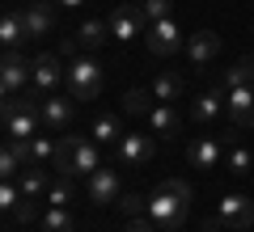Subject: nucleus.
Here are the masks:
<instances>
[{
	"instance_id": "a211bd4d",
	"label": "nucleus",
	"mask_w": 254,
	"mask_h": 232,
	"mask_svg": "<svg viewBox=\"0 0 254 232\" xmlns=\"http://www.w3.org/2000/svg\"><path fill=\"white\" fill-rule=\"evenodd\" d=\"M26 30H30V38H47L55 30V9H51V0H30L26 9Z\"/></svg>"
},
{
	"instance_id": "72a5a7b5",
	"label": "nucleus",
	"mask_w": 254,
	"mask_h": 232,
	"mask_svg": "<svg viewBox=\"0 0 254 232\" xmlns=\"http://www.w3.org/2000/svg\"><path fill=\"white\" fill-rule=\"evenodd\" d=\"M17 203H21V190H17V182H13V178H4V182H0V207H4V211H13Z\"/></svg>"
},
{
	"instance_id": "cd10ccee",
	"label": "nucleus",
	"mask_w": 254,
	"mask_h": 232,
	"mask_svg": "<svg viewBox=\"0 0 254 232\" xmlns=\"http://www.w3.org/2000/svg\"><path fill=\"white\" fill-rule=\"evenodd\" d=\"M43 232H76V220L68 215V207H47L43 220H38Z\"/></svg>"
},
{
	"instance_id": "aec40b11",
	"label": "nucleus",
	"mask_w": 254,
	"mask_h": 232,
	"mask_svg": "<svg viewBox=\"0 0 254 232\" xmlns=\"http://www.w3.org/2000/svg\"><path fill=\"white\" fill-rule=\"evenodd\" d=\"M13 182H17L21 198H47V190H51V182H47V169H43V165H26V169H21Z\"/></svg>"
},
{
	"instance_id": "b1692460",
	"label": "nucleus",
	"mask_w": 254,
	"mask_h": 232,
	"mask_svg": "<svg viewBox=\"0 0 254 232\" xmlns=\"http://www.w3.org/2000/svg\"><path fill=\"white\" fill-rule=\"evenodd\" d=\"M106 38H115V34H110V21H98V17L81 21V30H76V43H81L85 51H98Z\"/></svg>"
},
{
	"instance_id": "f03ea898",
	"label": "nucleus",
	"mask_w": 254,
	"mask_h": 232,
	"mask_svg": "<svg viewBox=\"0 0 254 232\" xmlns=\"http://www.w3.org/2000/svg\"><path fill=\"white\" fill-rule=\"evenodd\" d=\"M102 143L85 139V135H64L60 152H55V165H60L64 178H89L93 169H102Z\"/></svg>"
},
{
	"instance_id": "7c9ffc66",
	"label": "nucleus",
	"mask_w": 254,
	"mask_h": 232,
	"mask_svg": "<svg viewBox=\"0 0 254 232\" xmlns=\"http://www.w3.org/2000/svg\"><path fill=\"white\" fill-rule=\"evenodd\" d=\"M72 182L76 178H64V173H60V182H51V190H47V203H51V207H68V203H72V194H76Z\"/></svg>"
},
{
	"instance_id": "2eb2a0df",
	"label": "nucleus",
	"mask_w": 254,
	"mask_h": 232,
	"mask_svg": "<svg viewBox=\"0 0 254 232\" xmlns=\"http://www.w3.org/2000/svg\"><path fill=\"white\" fill-rule=\"evenodd\" d=\"M60 59H64V55H51V51H47V55H34V81H30V85H34L38 93H51L55 85L68 76V68H60Z\"/></svg>"
},
{
	"instance_id": "1a4fd4ad",
	"label": "nucleus",
	"mask_w": 254,
	"mask_h": 232,
	"mask_svg": "<svg viewBox=\"0 0 254 232\" xmlns=\"http://www.w3.org/2000/svg\"><path fill=\"white\" fill-rule=\"evenodd\" d=\"M187 161L195 165V169L212 173V169H220V165H225V143H220L216 135H195V139L187 143Z\"/></svg>"
},
{
	"instance_id": "393cba45",
	"label": "nucleus",
	"mask_w": 254,
	"mask_h": 232,
	"mask_svg": "<svg viewBox=\"0 0 254 232\" xmlns=\"http://www.w3.org/2000/svg\"><path fill=\"white\" fill-rule=\"evenodd\" d=\"M237 85H254V55H242V59L233 63V68H225V76H220V89H237Z\"/></svg>"
},
{
	"instance_id": "dca6fc26",
	"label": "nucleus",
	"mask_w": 254,
	"mask_h": 232,
	"mask_svg": "<svg viewBox=\"0 0 254 232\" xmlns=\"http://www.w3.org/2000/svg\"><path fill=\"white\" fill-rule=\"evenodd\" d=\"M220 114H225V89H208L190 101V123H199V127H212Z\"/></svg>"
},
{
	"instance_id": "a878e982",
	"label": "nucleus",
	"mask_w": 254,
	"mask_h": 232,
	"mask_svg": "<svg viewBox=\"0 0 254 232\" xmlns=\"http://www.w3.org/2000/svg\"><path fill=\"white\" fill-rule=\"evenodd\" d=\"M153 89H127L123 93V114H131V118H148V110H153Z\"/></svg>"
},
{
	"instance_id": "bb28decb",
	"label": "nucleus",
	"mask_w": 254,
	"mask_h": 232,
	"mask_svg": "<svg viewBox=\"0 0 254 232\" xmlns=\"http://www.w3.org/2000/svg\"><path fill=\"white\" fill-rule=\"evenodd\" d=\"M89 135H93L98 143H119V139H123V123H119V114H98Z\"/></svg>"
},
{
	"instance_id": "f257e3e1",
	"label": "nucleus",
	"mask_w": 254,
	"mask_h": 232,
	"mask_svg": "<svg viewBox=\"0 0 254 232\" xmlns=\"http://www.w3.org/2000/svg\"><path fill=\"white\" fill-rule=\"evenodd\" d=\"M190 215V186L178 178H165L161 186L148 194V220L161 232H178Z\"/></svg>"
},
{
	"instance_id": "ddd939ff",
	"label": "nucleus",
	"mask_w": 254,
	"mask_h": 232,
	"mask_svg": "<svg viewBox=\"0 0 254 232\" xmlns=\"http://www.w3.org/2000/svg\"><path fill=\"white\" fill-rule=\"evenodd\" d=\"M26 38H30L26 13H21V9H4V13H0V46H4V51H21Z\"/></svg>"
},
{
	"instance_id": "6e6552de",
	"label": "nucleus",
	"mask_w": 254,
	"mask_h": 232,
	"mask_svg": "<svg viewBox=\"0 0 254 232\" xmlns=\"http://www.w3.org/2000/svg\"><path fill=\"white\" fill-rule=\"evenodd\" d=\"M85 190H89V203L93 207H119V198H123V182H119V173L106 169V165L89 173V186H85Z\"/></svg>"
},
{
	"instance_id": "4be33fe9",
	"label": "nucleus",
	"mask_w": 254,
	"mask_h": 232,
	"mask_svg": "<svg viewBox=\"0 0 254 232\" xmlns=\"http://www.w3.org/2000/svg\"><path fill=\"white\" fill-rule=\"evenodd\" d=\"M55 152H60V143H55L47 131H38L34 139H26V161L30 165H43L47 169V165H55Z\"/></svg>"
},
{
	"instance_id": "4468645a",
	"label": "nucleus",
	"mask_w": 254,
	"mask_h": 232,
	"mask_svg": "<svg viewBox=\"0 0 254 232\" xmlns=\"http://www.w3.org/2000/svg\"><path fill=\"white\" fill-rule=\"evenodd\" d=\"M187 55H190L195 68H208V63L220 55V34L216 30H195V34L187 38Z\"/></svg>"
},
{
	"instance_id": "20e7f679",
	"label": "nucleus",
	"mask_w": 254,
	"mask_h": 232,
	"mask_svg": "<svg viewBox=\"0 0 254 232\" xmlns=\"http://www.w3.org/2000/svg\"><path fill=\"white\" fill-rule=\"evenodd\" d=\"M0 123H4V135L9 139H34L38 131H43V114H38L34 106H26V97H4V106H0Z\"/></svg>"
},
{
	"instance_id": "412c9836",
	"label": "nucleus",
	"mask_w": 254,
	"mask_h": 232,
	"mask_svg": "<svg viewBox=\"0 0 254 232\" xmlns=\"http://www.w3.org/2000/svg\"><path fill=\"white\" fill-rule=\"evenodd\" d=\"M26 139H4V148H0V178H17L21 169H26Z\"/></svg>"
},
{
	"instance_id": "c85d7f7f",
	"label": "nucleus",
	"mask_w": 254,
	"mask_h": 232,
	"mask_svg": "<svg viewBox=\"0 0 254 232\" xmlns=\"http://www.w3.org/2000/svg\"><path fill=\"white\" fill-rule=\"evenodd\" d=\"M225 161H229V173H237V178H250L254 173V152L250 148H229Z\"/></svg>"
},
{
	"instance_id": "f3484780",
	"label": "nucleus",
	"mask_w": 254,
	"mask_h": 232,
	"mask_svg": "<svg viewBox=\"0 0 254 232\" xmlns=\"http://www.w3.org/2000/svg\"><path fill=\"white\" fill-rule=\"evenodd\" d=\"M43 131H60V127L72 123L76 114V97H43Z\"/></svg>"
},
{
	"instance_id": "5701e85b",
	"label": "nucleus",
	"mask_w": 254,
	"mask_h": 232,
	"mask_svg": "<svg viewBox=\"0 0 254 232\" xmlns=\"http://www.w3.org/2000/svg\"><path fill=\"white\" fill-rule=\"evenodd\" d=\"M182 93H187V81H182L178 72H161V76L153 81V97H157V101H165V106H174Z\"/></svg>"
},
{
	"instance_id": "f8f14e48",
	"label": "nucleus",
	"mask_w": 254,
	"mask_h": 232,
	"mask_svg": "<svg viewBox=\"0 0 254 232\" xmlns=\"http://www.w3.org/2000/svg\"><path fill=\"white\" fill-rule=\"evenodd\" d=\"M225 114H229V123H237V127H254V85H237V89H229Z\"/></svg>"
},
{
	"instance_id": "6ab92c4d",
	"label": "nucleus",
	"mask_w": 254,
	"mask_h": 232,
	"mask_svg": "<svg viewBox=\"0 0 254 232\" xmlns=\"http://www.w3.org/2000/svg\"><path fill=\"white\" fill-rule=\"evenodd\" d=\"M148 127H153V135H161V139H174V135L182 131V114H178L174 106H165V101H161V106L148 110Z\"/></svg>"
},
{
	"instance_id": "c9c22d12",
	"label": "nucleus",
	"mask_w": 254,
	"mask_h": 232,
	"mask_svg": "<svg viewBox=\"0 0 254 232\" xmlns=\"http://www.w3.org/2000/svg\"><path fill=\"white\" fill-rule=\"evenodd\" d=\"M60 4H64V9H81L85 0H60Z\"/></svg>"
},
{
	"instance_id": "473e14b6",
	"label": "nucleus",
	"mask_w": 254,
	"mask_h": 232,
	"mask_svg": "<svg viewBox=\"0 0 254 232\" xmlns=\"http://www.w3.org/2000/svg\"><path fill=\"white\" fill-rule=\"evenodd\" d=\"M9 215H13L17 224H34V220H38V198H21V203L13 207Z\"/></svg>"
},
{
	"instance_id": "7ed1b4c3",
	"label": "nucleus",
	"mask_w": 254,
	"mask_h": 232,
	"mask_svg": "<svg viewBox=\"0 0 254 232\" xmlns=\"http://www.w3.org/2000/svg\"><path fill=\"white\" fill-rule=\"evenodd\" d=\"M64 89H68V97H76V101H98V93H102V63L93 59V55L72 59L68 63V76H64Z\"/></svg>"
},
{
	"instance_id": "9d476101",
	"label": "nucleus",
	"mask_w": 254,
	"mask_h": 232,
	"mask_svg": "<svg viewBox=\"0 0 254 232\" xmlns=\"http://www.w3.org/2000/svg\"><path fill=\"white\" fill-rule=\"evenodd\" d=\"M144 43H148V51H153L157 59H170V55L182 46V30H178V21H174V17L153 21V26H148V34H144Z\"/></svg>"
},
{
	"instance_id": "2f4dec72",
	"label": "nucleus",
	"mask_w": 254,
	"mask_h": 232,
	"mask_svg": "<svg viewBox=\"0 0 254 232\" xmlns=\"http://www.w3.org/2000/svg\"><path fill=\"white\" fill-rule=\"evenodd\" d=\"M140 4H144V17H148V26H153V21L174 17V0H140Z\"/></svg>"
},
{
	"instance_id": "f704fd0d",
	"label": "nucleus",
	"mask_w": 254,
	"mask_h": 232,
	"mask_svg": "<svg viewBox=\"0 0 254 232\" xmlns=\"http://www.w3.org/2000/svg\"><path fill=\"white\" fill-rule=\"evenodd\" d=\"M123 232H161V228H157V224L144 215V220H127V228H123Z\"/></svg>"
},
{
	"instance_id": "0eeeda50",
	"label": "nucleus",
	"mask_w": 254,
	"mask_h": 232,
	"mask_svg": "<svg viewBox=\"0 0 254 232\" xmlns=\"http://www.w3.org/2000/svg\"><path fill=\"white\" fill-rule=\"evenodd\" d=\"M110 34L119 38V43H131V38L148 34V17H144V4H115V13H110Z\"/></svg>"
},
{
	"instance_id": "39448f33",
	"label": "nucleus",
	"mask_w": 254,
	"mask_h": 232,
	"mask_svg": "<svg viewBox=\"0 0 254 232\" xmlns=\"http://www.w3.org/2000/svg\"><path fill=\"white\" fill-rule=\"evenodd\" d=\"M30 81H34V59H26L21 51H4V59H0V89H4V97L26 93Z\"/></svg>"
},
{
	"instance_id": "9b49d317",
	"label": "nucleus",
	"mask_w": 254,
	"mask_h": 232,
	"mask_svg": "<svg viewBox=\"0 0 254 232\" xmlns=\"http://www.w3.org/2000/svg\"><path fill=\"white\" fill-rule=\"evenodd\" d=\"M216 220L220 228H254V203L246 194H225L216 203Z\"/></svg>"
},
{
	"instance_id": "c756f323",
	"label": "nucleus",
	"mask_w": 254,
	"mask_h": 232,
	"mask_svg": "<svg viewBox=\"0 0 254 232\" xmlns=\"http://www.w3.org/2000/svg\"><path fill=\"white\" fill-rule=\"evenodd\" d=\"M119 211H123L127 220H144V215H148V198L136 194V190H127V194L119 198Z\"/></svg>"
},
{
	"instance_id": "423d86ee",
	"label": "nucleus",
	"mask_w": 254,
	"mask_h": 232,
	"mask_svg": "<svg viewBox=\"0 0 254 232\" xmlns=\"http://www.w3.org/2000/svg\"><path fill=\"white\" fill-rule=\"evenodd\" d=\"M153 156H157V143L144 131H123V139L115 143V161L127 169H144V165H153Z\"/></svg>"
}]
</instances>
